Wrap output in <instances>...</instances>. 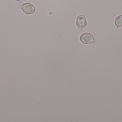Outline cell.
I'll return each instance as SVG.
<instances>
[{"label":"cell","mask_w":122,"mask_h":122,"mask_svg":"<svg viewBox=\"0 0 122 122\" xmlns=\"http://www.w3.org/2000/svg\"><path fill=\"white\" fill-rule=\"evenodd\" d=\"M23 12L27 15L33 14L36 11V8L33 5L30 3L23 4L20 6Z\"/></svg>","instance_id":"obj_1"},{"label":"cell","mask_w":122,"mask_h":122,"mask_svg":"<svg viewBox=\"0 0 122 122\" xmlns=\"http://www.w3.org/2000/svg\"><path fill=\"white\" fill-rule=\"evenodd\" d=\"M80 40L84 44H90L95 42L93 35L90 33H82L80 37Z\"/></svg>","instance_id":"obj_2"},{"label":"cell","mask_w":122,"mask_h":122,"mask_svg":"<svg viewBox=\"0 0 122 122\" xmlns=\"http://www.w3.org/2000/svg\"><path fill=\"white\" fill-rule=\"evenodd\" d=\"M86 17L83 15H80L77 16L76 24L79 30H81L84 28L87 25Z\"/></svg>","instance_id":"obj_3"},{"label":"cell","mask_w":122,"mask_h":122,"mask_svg":"<svg viewBox=\"0 0 122 122\" xmlns=\"http://www.w3.org/2000/svg\"><path fill=\"white\" fill-rule=\"evenodd\" d=\"M115 24L117 29L122 27V14L116 17L115 20Z\"/></svg>","instance_id":"obj_4"},{"label":"cell","mask_w":122,"mask_h":122,"mask_svg":"<svg viewBox=\"0 0 122 122\" xmlns=\"http://www.w3.org/2000/svg\"><path fill=\"white\" fill-rule=\"evenodd\" d=\"M14 0L16 1H21L22 0Z\"/></svg>","instance_id":"obj_5"}]
</instances>
